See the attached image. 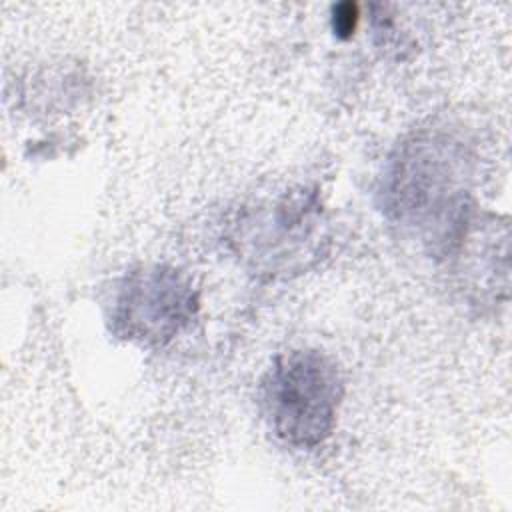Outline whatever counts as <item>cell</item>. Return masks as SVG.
<instances>
[{
	"instance_id": "obj_1",
	"label": "cell",
	"mask_w": 512,
	"mask_h": 512,
	"mask_svg": "<svg viewBox=\"0 0 512 512\" xmlns=\"http://www.w3.org/2000/svg\"><path fill=\"white\" fill-rule=\"evenodd\" d=\"M470 154L440 130L406 138L390 156L380 186L384 214L432 254L450 256L470 226Z\"/></svg>"
},
{
	"instance_id": "obj_2",
	"label": "cell",
	"mask_w": 512,
	"mask_h": 512,
	"mask_svg": "<svg viewBox=\"0 0 512 512\" xmlns=\"http://www.w3.org/2000/svg\"><path fill=\"white\" fill-rule=\"evenodd\" d=\"M342 396L336 362L314 348L280 354L260 386L270 428L294 448H316L332 434Z\"/></svg>"
},
{
	"instance_id": "obj_3",
	"label": "cell",
	"mask_w": 512,
	"mask_h": 512,
	"mask_svg": "<svg viewBox=\"0 0 512 512\" xmlns=\"http://www.w3.org/2000/svg\"><path fill=\"white\" fill-rule=\"evenodd\" d=\"M198 310V290L182 270L146 264L132 268L116 284L108 326L124 342L160 348L184 332Z\"/></svg>"
},
{
	"instance_id": "obj_4",
	"label": "cell",
	"mask_w": 512,
	"mask_h": 512,
	"mask_svg": "<svg viewBox=\"0 0 512 512\" xmlns=\"http://www.w3.org/2000/svg\"><path fill=\"white\" fill-rule=\"evenodd\" d=\"M256 234L236 240L240 246H248V258L262 264L266 272L292 270L298 258L300 246L312 248L310 240L320 226V202L314 190L298 188L284 194L270 212H264L254 222Z\"/></svg>"
},
{
	"instance_id": "obj_5",
	"label": "cell",
	"mask_w": 512,
	"mask_h": 512,
	"mask_svg": "<svg viewBox=\"0 0 512 512\" xmlns=\"http://www.w3.org/2000/svg\"><path fill=\"white\" fill-rule=\"evenodd\" d=\"M358 22V6L354 2H340L332 6V30L338 38H350Z\"/></svg>"
}]
</instances>
